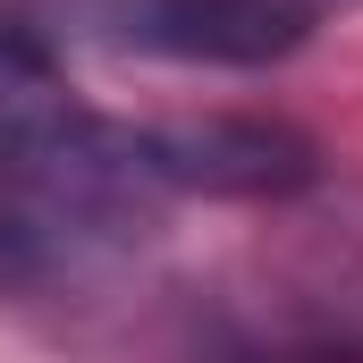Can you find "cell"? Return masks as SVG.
I'll list each match as a JSON object with an SVG mask.
<instances>
[{
    "label": "cell",
    "mask_w": 363,
    "mask_h": 363,
    "mask_svg": "<svg viewBox=\"0 0 363 363\" xmlns=\"http://www.w3.org/2000/svg\"><path fill=\"white\" fill-rule=\"evenodd\" d=\"M68 110L77 101H68V77H60L51 34L26 9H0V152L26 144V135H51Z\"/></svg>",
    "instance_id": "277c9868"
},
{
    "label": "cell",
    "mask_w": 363,
    "mask_h": 363,
    "mask_svg": "<svg viewBox=\"0 0 363 363\" xmlns=\"http://www.w3.org/2000/svg\"><path fill=\"white\" fill-rule=\"evenodd\" d=\"M101 34L178 68H271L313 34V17L296 0H101Z\"/></svg>",
    "instance_id": "3957f363"
},
{
    "label": "cell",
    "mask_w": 363,
    "mask_h": 363,
    "mask_svg": "<svg viewBox=\"0 0 363 363\" xmlns=\"http://www.w3.org/2000/svg\"><path fill=\"white\" fill-rule=\"evenodd\" d=\"M228 363H363V347H271V355H228Z\"/></svg>",
    "instance_id": "5b68a950"
},
{
    "label": "cell",
    "mask_w": 363,
    "mask_h": 363,
    "mask_svg": "<svg viewBox=\"0 0 363 363\" xmlns=\"http://www.w3.org/2000/svg\"><path fill=\"white\" fill-rule=\"evenodd\" d=\"M296 9H304V17L321 26V17H330V9H347V0H296Z\"/></svg>",
    "instance_id": "8992f818"
},
{
    "label": "cell",
    "mask_w": 363,
    "mask_h": 363,
    "mask_svg": "<svg viewBox=\"0 0 363 363\" xmlns=\"http://www.w3.org/2000/svg\"><path fill=\"white\" fill-rule=\"evenodd\" d=\"M161 220V194L101 152V127L68 110L51 135L0 152V296L85 287L93 271L127 262Z\"/></svg>",
    "instance_id": "6da1fadb"
},
{
    "label": "cell",
    "mask_w": 363,
    "mask_h": 363,
    "mask_svg": "<svg viewBox=\"0 0 363 363\" xmlns=\"http://www.w3.org/2000/svg\"><path fill=\"white\" fill-rule=\"evenodd\" d=\"M101 152L144 194L203 203H304L321 186V144L262 110H203V118H93Z\"/></svg>",
    "instance_id": "7a4b0ae2"
}]
</instances>
